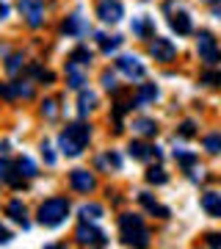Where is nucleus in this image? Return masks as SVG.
<instances>
[{"label":"nucleus","instance_id":"f257e3e1","mask_svg":"<svg viewBox=\"0 0 221 249\" xmlns=\"http://www.w3.org/2000/svg\"><path fill=\"white\" fill-rule=\"evenodd\" d=\"M88 139H91V127L83 122H75V124H67L61 133H58V150L67 155V158H75L80 152L86 150Z\"/></svg>","mask_w":221,"mask_h":249},{"label":"nucleus","instance_id":"f03ea898","mask_svg":"<svg viewBox=\"0 0 221 249\" xmlns=\"http://www.w3.org/2000/svg\"><path fill=\"white\" fill-rule=\"evenodd\" d=\"M119 232H122V244H127V247H147L150 244V232L144 227L141 216L136 213L119 216Z\"/></svg>","mask_w":221,"mask_h":249},{"label":"nucleus","instance_id":"7ed1b4c3","mask_svg":"<svg viewBox=\"0 0 221 249\" xmlns=\"http://www.w3.org/2000/svg\"><path fill=\"white\" fill-rule=\"evenodd\" d=\"M67 216H69V202L64 196H53L39 205V224H44V227H58Z\"/></svg>","mask_w":221,"mask_h":249},{"label":"nucleus","instance_id":"20e7f679","mask_svg":"<svg viewBox=\"0 0 221 249\" xmlns=\"http://www.w3.org/2000/svg\"><path fill=\"white\" fill-rule=\"evenodd\" d=\"M75 238H78L80 247H105V244H108L105 232L97 230V227H91L86 219L78 224V230H75Z\"/></svg>","mask_w":221,"mask_h":249},{"label":"nucleus","instance_id":"39448f33","mask_svg":"<svg viewBox=\"0 0 221 249\" xmlns=\"http://www.w3.org/2000/svg\"><path fill=\"white\" fill-rule=\"evenodd\" d=\"M150 53L155 55V61H163V64H169V61H174V55H177V47H174V42L171 39H163V36H155L150 42Z\"/></svg>","mask_w":221,"mask_h":249},{"label":"nucleus","instance_id":"423d86ee","mask_svg":"<svg viewBox=\"0 0 221 249\" xmlns=\"http://www.w3.org/2000/svg\"><path fill=\"white\" fill-rule=\"evenodd\" d=\"M19 11L31 28H39L42 25V17H44V0H19Z\"/></svg>","mask_w":221,"mask_h":249},{"label":"nucleus","instance_id":"0eeeda50","mask_svg":"<svg viewBox=\"0 0 221 249\" xmlns=\"http://www.w3.org/2000/svg\"><path fill=\"white\" fill-rule=\"evenodd\" d=\"M116 70L122 72V75H127L130 80H141L144 75H147L144 64L138 61L136 55H119V58H116Z\"/></svg>","mask_w":221,"mask_h":249},{"label":"nucleus","instance_id":"6e6552de","mask_svg":"<svg viewBox=\"0 0 221 249\" xmlns=\"http://www.w3.org/2000/svg\"><path fill=\"white\" fill-rule=\"evenodd\" d=\"M97 17L102 19V22H108V25H114V22H119V19L124 17V6L119 0H102L100 9H97Z\"/></svg>","mask_w":221,"mask_h":249},{"label":"nucleus","instance_id":"1a4fd4ad","mask_svg":"<svg viewBox=\"0 0 221 249\" xmlns=\"http://www.w3.org/2000/svg\"><path fill=\"white\" fill-rule=\"evenodd\" d=\"M196 50H199V58L204 64H216L219 61V47H216V39L210 34H199L196 39Z\"/></svg>","mask_w":221,"mask_h":249},{"label":"nucleus","instance_id":"9d476101","mask_svg":"<svg viewBox=\"0 0 221 249\" xmlns=\"http://www.w3.org/2000/svg\"><path fill=\"white\" fill-rule=\"evenodd\" d=\"M88 80V72H86V64H78V61H67V83L69 89H83V83Z\"/></svg>","mask_w":221,"mask_h":249},{"label":"nucleus","instance_id":"9b49d317","mask_svg":"<svg viewBox=\"0 0 221 249\" xmlns=\"http://www.w3.org/2000/svg\"><path fill=\"white\" fill-rule=\"evenodd\" d=\"M127 152H130V158H136V160H152V158L160 160V150H158V147L144 144V142H130Z\"/></svg>","mask_w":221,"mask_h":249},{"label":"nucleus","instance_id":"f8f14e48","mask_svg":"<svg viewBox=\"0 0 221 249\" xmlns=\"http://www.w3.org/2000/svg\"><path fill=\"white\" fill-rule=\"evenodd\" d=\"M69 186L75 188V191H83V194H88V191L97 186V183H94V175H91V172L75 169V172L69 175Z\"/></svg>","mask_w":221,"mask_h":249},{"label":"nucleus","instance_id":"ddd939ff","mask_svg":"<svg viewBox=\"0 0 221 249\" xmlns=\"http://www.w3.org/2000/svg\"><path fill=\"white\" fill-rule=\"evenodd\" d=\"M202 208H204V213L207 216L221 219V194H216V191H204L202 194Z\"/></svg>","mask_w":221,"mask_h":249},{"label":"nucleus","instance_id":"4468645a","mask_svg":"<svg viewBox=\"0 0 221 249\" xmlns=\"http://www.w3.org/2000/svg\"><path fill=\"white\" fill-rule=\"evenodd\" d=\"M0 180H3V183H9V186H14V188L22 186V178L17 175L14 163H9L6 158H0Z\"/></svg>","mask_w":221,"mask_h":249},{"label":"nucleus","instance_id":"2eb2a0df","mask_svg":"<svg viewBox=\"0 0 221 249\" xmlns=\"http://www.w3.org/2000/svg\"><path fill=\"white\" fill-rule=\"evenodd\" d=\"M138 202L150 211V213H155L158 219H169V208H163V205L158 202V199H152V194H147V191H141L138 194Z\"/></svg>","mask_w":221,"mask_h":249},{"label":"nucleus","instance_id":"dca6fc26","mask_svg":"<svg viewBox=\"0 0 221 249\" xmlns=\"http://www.w3.org/2000/svg\"><path fill=\"white\" fill-rule=\"evenodd\" d=\"M155 97H158V86H155V83H141L138 91H136V106H147V103H152Z\"/></svg>","mask_w":221,"mask_h":249},{"label":"nucleus","instance_id":"f3484780","mask_svg":"<svg viewBox=\"0 0 221 249\" xmlns=\"http://www.w3.org/2000/svg\"><path fill=\"white\" fill-rule=\"evenodd\" d=\"M61 31H64V34H69V36H83L88 28H86V22H83V17H80V14H75V17H69L67 22H64Z\"/></svg>","mask_w":221,"mask_h":249},{"label":"nucleus","instance_id":"a211bd4d","mask_svg":"<svg viewBox=\"0 0 221 249\" xmlns=\"http://www.w3.org/2000/svg\"><path fill=\"white\" fill-rule=\"evenodd\" d=\"M14 169H17V175H19V178H36V175H39V169H36V163H34L31 158H25V155L14 160Z\"/></svg>","mask_w":221,"mask_h":249},{"label":"nucleus","instance_id":"6ab92c4d","mask_svg":"<svg viewBox=\"0 0 221 249\" xmlns=\"http://www.w3.org/2000/svg\"><path fill=\"white\" fill-rule=\"evenodd\" d=\"M171 28H174L180 36H186V34H191V17H188L186 11H180V14H171Z\"/></svg>","mask_w":221,"mask_h":249},{"label":"nucleus","instance_id":"aec40b11","mask_svg":"<svg viewBox=\"0 0 221 249\" xmlns=\"http://www.w3.org/2000/svg\"><path fill=\"white\" fill-rule=\"evenodd\" d=\"M6 213L14 219L17 224H22V227H28V219H25V205L19 202V199H11L9 208H6Z\"/></svg>","mask_w":221,"mask_h":249},{"label":"nucleus","instance_id":"412c9836","mask_svg":"<svg viewBox=\"0 0 221 249\" xmlns=\"http://www.w3.org/2000/svg\"><path fill=\"white\" fill-rule=\"evenodd\" d=\"M97 42H100V50L111 55L114 50H119V45H122L124 39H122V36H105V34H97Z\"/></svg>","mask_w":221,"mask_h":249},{"label":"nucleus","instance_id":"4be33fe9","mask_svg":"<svg viewBox=\"0 0 221 249\" xmlns=\"http://www.w3.org/2000/svg\"><path fill=\"white\" fill-rule=\"evenodd\" d=\"M133 130H136L138 136L152 139V136L158 133V124H155V119H136V122H133Z\"/></svg>","mask_w":221,"mask_h":249},{"label":"nucleus","instance_id":"5701e85b","mask_svg":"<svg viewBox=\"0 0 221 249\" xmlns=\"http://www.w3.org/2000/svg\"><path fill=\"white\" fill-rule=\"evenodd\" d=\"M94 106H97V94L94 91H80V103H78L80 116H88V111H94Z\"/></svg>","mask_w":221,"mask_h":249},{"label":"nucleus","instance_id":"b1692460","mask_svg":"<svg viewBox=\"0 0 221 249\" xmlns=\"http://www.w3.org/2000/svg\"><path fill=\"white\" fill-rule=\"evenodd\" d=\"M97 166L100 169H122V158L116 155V152H105V155H100L97 158Z\"/></svg>","mask_w":221,"mask_h":249},{"label":"nucleus","instance_id":"393cba45","mask_svg":"<svg viewBox=\"0 0 221 249\" xmlns=\"http://www.w3.org/2000/svg\"><path fill=\"white\" fill-rule=\"evenodd\" d=\"M100 216H102V205H97V202H86L80 208V219H86V222H94Z\"/></svg>","mask_w":221,"mask_h":249},{"label":"nucleus","instance_id":"a878e982","mask_svg":"<svg viewBox=\"0 0 221 249\" xmlns=\"http://www.w3.org/2000/svg\"><path fill=\"white\" fill-rule=\"evenodd\" d=\"M174 160L177 163H183L186 169H191L196 163V152H188V150H174Z\"/></svg>","mask_w":221,"mask_h":249},{"label":"nucleus","instance_id":"bb28decb","mask_svg":"<svg viewBox=\"0 0 221 249\" xmlns=\"http://www.w3.org/2000/svg\"><path fill=\"white\" fill-rule=\"evenodd\" d=\"M69 58L72 61H78V64H91V50H88V47H75V50H72L69 53Z\"/></svg>","mask_w":221,"mask_h":249},{"label":"nucleus","instance_id":"cd10ccee","mask_svg":"<svg viewBox=\"0 0 221 249\" xmlns=\"http://www.w3.org/2000/svg\"><path fill=\"white\" fill-rule=\"evenodd\" d=\"M147 180H150V183H155V186H163V183H169V175L160 169V166H152V169L147 172Z\"/></svg>","mask_w":221,"mask_h":249},{"label":"nucleus","instance_id":"c85d7f7f","mask_svg":"<svg viewBox=\"0 0 221 249\" xmlns=\"http://www.w3.org/2000/svg\"><path fill=\"white\" fill-rule=\"evenodd\" d=\"M204 150L213 152V155H219V152H221V133L207 136V139H204Z\"/></svg>","mask_w":221,"mask_h":249},{"label":"nucleus","instance_id":"c756f323","mask_svg":"<svg viewBox=\"0 0 221 249\" xmlns=\"http://www.w3.org/2000/svg\"><path fill=\"white\" fill-rule=\"evenodd\" d=\"M133 34L147 36V34H150V19H147V17H141V19H133Z\"/></svg>","mask_w":221,"mask_h":249},{"label":"nucleus","instance_id":"7c9ffc66","mask_svg":"<svg viewBox=\"0 0 221 249\" xmlns=\"http://www.w3.org/2000/svg\"><path fill=\"white\" fill-rule=\"evenodd\" d=\"M202 83H207V86H221V72L219 70H207L202 75Z\"/></svg>","mask_w":221,"mask_h":249},{"label":"nucleus","instance_id":"2f4dec72","mask_svg":"<svg viewBox=\"0 0 221 249\" xmlns=\"http://www.w3.org/2000/svg\"><path fill=\"white\" fill-rule=\"evenodd\" d=\"M14 86H17V97H34V86L28 80H17Z\"/></svg>","mask_w":221,"mask_h":249},{"label":"nucleus","instance_id":"473e14b6","mask_svg":"<svg viewBox=\"0 0 221 249\" xmlns=\"http://www.w3.org/2000/svg\"><path fill=\"white\" fill-rule=\"evenodd\" d=\"M42 114L47 116V119H55V116H58V108H55V100H44V103H42Z\"/></svg>","mask_w":221,"mask_h":249},{"label":"nucleus","instance_id":"72a5a7b5","mask_svg":"<svg viewBox=\"0 0 221 249\" xmlns=\"http://www.w3.org/2000/svg\"><path fill=\"white\" fill-rule=\"evenodd\" d=\"M0 97L3 100H14L17 97V86H14V83H0Z\"/></svg>","mask_w":221,"mask_h":249},{"label":"nucleus","instance_id":"f704fd0d","mask_svg":"<svg viewBox=\"0 0 221 249\" xmlns=\"http://www.w3.org/2000/svg\"><path fill=\"white\" fill-rule=\"evenodd\" d=\"M102 86H105L108 91H116V75H114L111 70L102 72Z\"/></svg>","mask_w":221,"mask_h":249},{"label":"nucleus","instance_id":"c9c22d12","mask_svg":"<svg viewBox=\"0 0 221 249\" xmlns=\"http://www.w3.org/2000/svg\"><path fill=\"white\" fill-rule=\"evenodd\" d=\"M19 67H22V55H17V53L9 55V61H6V70H9L11 75H14V72H17Z\"/></svg>","mask_w":221,"mask_h":249},{"label":"nucleus","instance_id":"e433bc0d","mask_svg":"<svg viewBox=\"0 0 221 249\" xmlns=\"http://www.w3.org/2000/svg\"><path fill=\"white\" fill-rule=\"evenodd\" d=\"M180 136H186V139L196 136V124L194 122H183V124H180Z\"/></svg>","mask_w":221,"mask_h":249},{"label":"nucleus","instance_id":"4c0bfd02","mask_svg":"<svg viewBox=\"0 0 221 249\" xmlns=\"http://www.w3.org/2000/svg\"><path fill=\"white\" fill-rule=\"evenodd\" d=\"M204 244L207 247H221V232H207L204 235Z\"/></svg>","mask_w":221,"mask_h":249},{"label":"nucleus","instance_id":"58836bf2","mask_svg":"<svg viewBox=\"0 0 221 249\" xmlns=\"http://www.w3.org/2000/svg\"><path fill=\"white\" fill-rule=\"evenodd\" d=\"M42 155H44V160H47V163H55V152L50 150V144H47V142L42 144Z\"/></svg>","mask_w":221,"mask_h":249},{"label":"nucleus","instance_id":"ea45409f","mask_svg":"<svg viewBox=\"0 0 221 249\" xmlns=\"http://www.w3.org/2000/svg\"><path fill=\"white\" fill-rule=\"evenodd\" d=\"M9 241H11V230L0 224V244H9Z\"/></svg>","mask_w":221,"mask_h":249},{"label":"nucleus","instance_id":"a19ab883","mask_svg":"<svg viewBox=\"0 0 221 249\" xmlns=\"http://www.w3.org/2000/svg\"><path fill=\"white\" fill-rule=\"evenodd\" d=\"M9 17V6H6V3H0V19H6Z\"/></svg>","mask_w":221,"mask_h":249},{"label":"nucleus","instance_id":"79ce46f5","mask_svg":"<svg viewBox=\"0 0 221 249\" xmlns=\"http://www.w3.org/2000/svg\"><path fill=\"white\" fill-rule=\"evenodd\" d=\"M213 14H216V17H219V19H221V9H216V11H213Z\"/></svg>","mask_w":221,"mask_h":249},{"label":"nucleus","instance_id":"37998d69","mask_svg":"<svg viewBox=\"0 0 221 249\" xmlns=\"http://www.w3.org/2000/svg\"><path fill=\"white\" fill-rule=\"evenodd\" d=\"M207 3H216V6H221V0H207Z\"/></svg>","mask_w":221,"mask_h":249}]
</instances>
